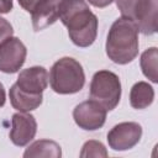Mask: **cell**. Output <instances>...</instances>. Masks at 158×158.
<instances>
[{
    "instance_id": "cell-1",
    "label": "cell",
    "mask_w": 158,
    "mask_h": 158,
    "mask_svg": "<svg viewBox=\"0 0 158 158\" xmlns=\"http://www.w3.org/2000/svg\"><path fill=\"white\" fill-rule=\"evenodd\" d=\"M59 20L75 46L85 48L95 42L99 22L85 0H62Z\"/></svg>"
},
{
    "instance_id": "cell-2",
    "label": "cell",
    "mask_w": 158,
    "mask_h": 158,
    "mask_svg": "<svg viewBox=\"0 0 158 158\" xmlns=\"http://www.w3.org/2000/svg\"><path fill=\"white\" fill-rule=\"evenodd\" d=\"M105 49L109 59L114 63H131L138 56V28L136 25L125 17L115 20L109 30Z\"/></svg>"
},
{
    "instance_id": "cell-3",
    "label": "cell",
    "mask_w": 158,
    "mask_h": 158,
    "mask_svg": "<svg viewBox=\"0 0 158 158\" xmlns=\"http://www.w3.org/2000/svg\"><path fill=\"white\" fill-rule=\"evenodd\" d=\"M48 80L54 93L62 95L75 94L80 91L85 84V73L77 59L63 57L52 65Z\"/></svg>"
},
{
    "instance_id": "cell-4",
    "label": "cell",
    "mask_w": 158,
    "mask_h": 158,
    "mask_svg": "<svg viewBox=\"0 0 158 158\" xmlns=\"http://www.w3.org/2000/svg\"><path fill=\"white\" fill-rule=\"evenodd\" d=\"M121 17L132 21L138 32L146 36L158 30V0H115Z\"/></svg>"
},
{
    "instance_id": "cell-5",
    "label": "cell",
    "mask_w": 158,
    "mask_h": 158,
    "mask_svg": "<svg viewBox=\"0 0 158 158\" xmlns=\"http://www.w3.org/2000/svg\"><path fill=\"white\" fill-rule=\"evenodd\" d=\"M90 100L100 104L106 111L114 110L121 99L120 78L110 70H99L93 75L89 90Z\"/></svg>"
},
{
    "instance_id": "cell-6",
    "label": "cell",
    "mask_w": 158,
    "mask_h": 158,
    "mask_svg": "<svg viewBox=\"0 0 158 158\" xmlns=\"http://www.w3.org/2000/svg\"><path fill=\"white\" fill-rule=\"evenodd\" d=\"M142 137V126L137 122H121L115 125L107 133L109 147L114 151L133 148Z\"/></svg>"
},
{
    "instance_id": "cell-7",
    "label": "cell",
    "mask_w": 158,
    "mask_h": 158,
    "mask_svg": "<svg viewBox=\"0 0 158 158\" xmlns=\"http://www.w3.org/2000/svg\"><path fill=\"white\" fill-rule=\"evenodd\" d=\"M26 46L17 38L10 37L0 43V72L14 74L21 69L26 60Z\"/></svg>"
},
{
    "instance_id": "cell-8",
    "label": "cell",
    "mask_w": 158,
    "mask_h": 158,
    "mask_svg": "<svg viewBox=\"0 0 158 158\" xmlns=\"http://www.w3.org/2000/svg\"><path fill=\"white\" fill-rule=\"evenodd\" d=\"M106 110L94 100H86L78 104L73 110L75 123L86 131H95L104 126L106 121Z\"/></svg>"
},
{
    "instance_id": "cell-9",
    "label": "cell",
    "mask_w": 158,
    "mask_h": 158,
    "mask_svg": "<svg viewBox=\"0 0 158 158\" xmlns=\"http://www.w3.org/2000/svg\"><path fill=\"white\" fill-rule=\"evenodd\" d=\"M36 132L37 122L33 115L27 112H17L12 115L9 137L15 146L23 147L28 144L35 138Z\"/></svg>"
},
{
    "instance_id": "cell-10",
    "label": "cell",
    "mask_w": 158,
    "mask_h": 158,
    "mask_svg": "<svg viewBox=\"0 0 158 158\" xmlns=\"http://www.w3.org/2000/svg\"><path fill=\"white\" fill-rule=\"evenodd\" d=\"M21 90L30 94H42L48 85L47 69L40 65H35L20 72L15 83Z\"/></svg>"
},
{
    "instance_id": "cell-11",
    "label": "cell",
    "mask_w": 158,
    "mask_h": 158,
    "mask_svg": "<svg viewBox=\"0 0 158 158\" xmlns=\"http://www.w3.org/2000/svg\"><path fill=\"white\" fill-rule=\"evenodd\" d=\"M62 0H42L32 14V26L36 32L44 30L46 27L53 25L60 14Z\"/></svg>"
},
{
    "instance_id": "cell-12",
    "label": "cell",
    "mask_w": 158,
    "mask_h": 158,
    "mask_svg": "<svg viewBox=\"0 0 158 158\" xmlns=\"http://www.w3.org/2000/svg\"><path fill=\"white\" fill-rule=\"evenodd\" d=\"M9 96L12 107L20 112H30L32 110H36L43 101L42 94H30L21 90L16 84L10 88Z\"/></svg>"
},
{
    "instance_id": "cell-13",
    "label": "cell",
    "mask_w": 158,
    "mask_h": 158,
    "mask_svg": "<svg viewBox=\"0 0 158 158\" xmlns=\"http://www.w3.org/2000/svg\"><path fill=\"white\" fill-rule=\"evenodd\" d=\"M25 158H60L62 157V149L60 146L51 139H38L31 143L25 153Z\"/></svg>"
},
{
    "instance_id": "cell-14",
    "label": "cell",
    "mask_w": 158,
    "mask_h": 158,
    "mask_svg": "<svg viewBox=\"0 0 158 158\" xmlns=\"http://www.w3.org/2000/svg\"><path fill=\"white\" fill-rule=\"evenodd\" d=\"M154 100V89L147 81H137L130 91V104L133 109L143 110Z\"/></svg>"
},
{
    "instance_id": "cell-15",
    "label": "cell",
    "mask_w": 158,
    "mask_h": 158,
    "mask_svg": "<svg viewBox=\"0 0 158 158\" xmlns=\"http://www.w3.org/2000/svg\"><path fill=\"white\" fill-rule=\"evenodd\" d=\"M157 59H158V52L156 47H151L146 49L139 59L142 73L146 78H148L152 83H158L157 77Z\"/></svg>"
},
{
    "instance_id": "cell-16",
    "label": "cell",
    "mask_w": 158,
    "mask_h": 158,
    "mask_svg": "<svg viewBox=\"0 0 158 158\" xmlns=\"http://www.w3.org/2000/svg\"><path fill=\"white\" fill-rule=\"evenodd\" d=\"M80 157L81 158H89V157H107V151L105 148V146L99 142V141H86L83 147H81V152H80Z\"/></svg>"
},
{
    "instance_id": "cell-17",
    "label": "cell",
    "mask_w": 158,
    "mask_h": 158,
    "mask_svg": "<svg viewBox=\"0 0 158 158\" xmlns=\"http://www.w3.org/2000/svg\"><path fill=\"white\" fill-rule=\"evenodd\" d=\"M14 35V28L11 26V23L0 16V43H2L4 41H6L7 38L12 37Z\"/></svg>"
},
{
    "instance_id": "cell-18",
    "label": "cell",
    "mask_w": 158,
    "mask_h": 158,
    "mask_svg": "<svg viewBox=\"0 0 158 158\" xmlns=\"http://www.w3.org/2000/svg\"><path fill=\"white\" fill-rule=\"evenodd\" d=\"M17 1H19L20 6H21L25 11L32 12V11L36 9V6H37L42 0H17Z\"/></svg>"
},
{
    "instance_id": "cell-19",
    "label": "cell",
    "mask_w": 158,
    "mask_h": 158,
    "mask_svg": "<svg viewBox=\"0 0 158 158\" xmlns=\"http://www.w3.org/2000/svg\"><path fill=\"white\" fill-rule=\"evenodd\" d=\"M12 0H0V14H7L12 10Z\"/></svg>"
},
{
    "instance_id": "cell-20",
    "label": "cell",
    "mask_w": 158,
    "mask_h": 158,
    "mask_svg": "<svg viewBox=\"0 0 158 158\" xmlns=\"http://www.w3.org/2000/svg\"><path fill=\"white\" fill-rule=\"evenodd\" d=\"M112 1H114V0H88V2H89L90 5H93V6H95V7H100V9L109 6Z\"/></svg>"
},
{
    "instance_id": "cell-21",
    "label": "cell",
    "mask_w": 158,
    "mask_h": 158,
    "mask_svg": "<svg viewBox=\"0 0 158 158\" xmlns=\"http://www.w3.org/2000/svg\"><path fill=\"white\" fill-rule=\"evenodd\" d=\"M6 101V94H5V88L2 85V83L0 81V107H2L5 105Z\"/></svg>"
}]
</instances>
